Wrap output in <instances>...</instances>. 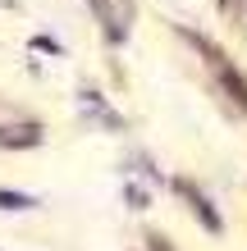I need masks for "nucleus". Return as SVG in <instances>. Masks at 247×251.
<instances>
[{"instance_id":"f257e3e1","label":"nucleus","mask_w":247,"mask_h":251,"mask_svg":"<svg viewBox=\"0 0 247 251\" xmlns=\"http://www.w3.org/2000/svg\"><path fill=\"white\" fill-rule=\"evenodd\" d=\"M0 205H5V210H27V197H19V192H0Z\"/></svg>"}]
</instances>
